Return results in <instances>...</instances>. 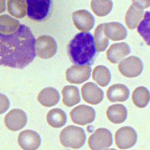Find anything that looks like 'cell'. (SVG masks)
<instances>
[{
    "label": "cell",
    "mask_w": 150,
    "mask_h": 150,
    "mask_svg": "<svg viewBox=\"0 0 150 150\" xmlns=\"http://www.w3.org/2000/svg\"><path fill=\"white\" fill-rule=\"evenodd\" d=\"M18 141L20 147L24 150H36L40 146L41 139L35 131L25 130L20 133Z\"/></svg>",
    "instance_id": "5bb4252c"
},
{
    "label": "cell",
    "mask_w": 150,
    "mask_h": 150,
    "mask_svg": "<svg viewBox=\"0 0 150 150\" xmlns=\"http://www.w3.org/2000/svg\"><path fill=\"white\" fill-rule=\"evenodd\" d=\"M4 122L6 127L10 130H20L24 127L27 124V115L21 110L13 109L5 116Z\"/></svg>",
    "instance_id": "8fae6325"
},
{
    "label": "cell",
    "mask_w": 150,
    "mask_h": 150,
    "mask_svg": "<svg viewBox=\"0 0 150 150\" xmlns=\"http://www.w3.org/2000/svg\"><path fill=\"white\" fill-rule=\"evenodd\" d=\"M68 53L70 60L75 65H90L93 63L96 54L92 34L86 32L76 34L68 45Z\"/></svg>",
    "instance_id": "7a4b0ae2"
},
{
    "label": "cell",
    "mask_w": 150,
    "mask_h": 150,
    "mask_svg": "<svg viewBox=\"0 0 150 150\" xmlns=\"http://www.w3.org/2000/svg\"><path fill=\"white\" fill-rule=\"evenodd\" d=\"M132 100L136 106L139 108H145L150 100V93L146 87L140 86L134 91Z\"/></svg>",
    "instance_id": "484cf974"
},
{
    "label": "cell",
    "mask_w": 150,
    "mask_h": 150,
    "mask_svg": "<svg viewBox=\"0 0 150 150\" xmlns=\"http://www.w3.org/2000/svg\"><path fill=\"white\" fill-rule=\"evenodd\" d=\"M8 11L11 16L22 18L27 14V5L24 0H8Z\"/></svg>",
    "instance_id": "603a6c76"
},
{
    "label": "cell",
    "mask_w": 150,
    "mask_h": 150,
    "mask_svg": "<svg viewBox=\"0 0 150 150\" xmlns=\"http://www.w3.org/2000/svg\"><path fill=\"white\" fill-rule=\"evenodd\" d=\"M103 28L104 23L99 25L96 28L94 33L95 45L98 52H104L109 45V40L104 35Z\"/></svg>",
    "instance_id": "83f0119b"
},
{
    "label": "cell",
    "mask_w": 150,
    "mask_h": 150,
    "mask_svg": "<svg viewBox=\"0 0 150 150\" xmlns=\"http://www.w3.org/2000/svg\"><path fill=\"white\" fill-rule=\"evenodd\" d=\"M88 144L92 150L107 149L112 144V135L106 128H98L89 137Z\"/></svg>",
    "instance_id": "5b68a950"
},
{
    "label": "cell",
    "mask_w": 150,
    "mask_h": 150,
    "mask_svg": "<svg viewBox=\"0 0 150 150\" xmlns=\"http://www.w3.org/2000/svg\"><path fill=\"white\" fill-rule=\"evenodd\" d=\"M59 140L62 145L65 147L78 149L85 144L86 134L82 128L71 125L62 131Z\"/></svg>",
    "instance_id": "3957f363"
},
{
    "label": "cell",
    "mask_w": 150,
    "mask_h": 150,
    "mask_svg": "<svg viewBox=\"0 0 150 150\" xmlns=\"http://www.w3.org/2000/svg\"><path fill=\"white\" fill-rule=\"evenodd\" d=\"M120 72L127 78H134L141 74L144 69L143 62L139 58L131 56L123 59L119 63Z\"/></svg>",
    "instance_id": "52a82bcc"
},
{
    "label": "cell",
    "mask_w": 150,
    "mask_h": 150,
    "mask_svg": "<svg viewBox=\"0 0 150 150\" xmlns=\"http://www.w3.org/2000/svg\"><path fill=\"white\" fill-rule=\"evenodd\" d=\"M108 119L114 124H121L126 120L127 110L123 104H116L109 107L106 111Z\"/></svg>",
    "instance_id": "ffe728a7"
},
{
    "label": "cell",
    "mask_w": 150,
    "mask_h": 150,
    "mask_svg": "<svg viewBox=\"0 0 150 150\" xmlns=\"http://www.w3.org/2000/svg\"><path fill=\"white\" fill-rule=\"evenodd\" d=\"M66 113L59 108H54L49 111L47 115L48 123L54 128L62 127L67 122Z\"/></svg>",
    "instance_id": "7402d4cb"
},
{
    "label": "cell",
    "mask_w": 150,
    "mask_h": 150,
    "mask_svg": "<svg viewBox=\"0 0 150 150\" xmlns=\"http://www.w3.org/2000/svg\"><path fill=\"white\" fill-rule=\"evenodd\" d=\"M137 139L136 131L128 126L120 128L115 134V143L120 149H127L132 147L136 144Z\"/></svg>",
    "instance_id": "ba28073f"
},
{
    "label": "cell",
    "mask_w": 150,
    "mask_h": 150,
    "mask_svg": "<svg viewBox=\"0 0 150 150\" xmlns=\"http://www.w3.org/2000/svg\"><path fill=\"white\" fill-rule=\"evenodd\" d=\"M130 52V48L127 44L124 42L116 43L111 45L107 51V58L111 63L116 64Z\"/></svg>",
    "instance_id": "9a60e30c"
},
{
    "label": "cell",
    "mask_w": 150,
    "mask_h": 150,
    "mask_svg": "<svg viewBox=\"0 0 150 150\" xmlns=\"http://www.w3.org/2000/svg\"><path fill=\"white\" fill-rule=\"evenodd\" d=\"M20 21L8 15L0 16V33L11 34L17 30L20 26Z\"/></svg>",
    "instance_id": "4316f807"
},
{
    "label": "cell",
    "mask_w": 150,
    "mask_h": 150,
    "mask_svg": "<svg viewBox=\"0 0 150 150\" xmlns=\"http://www.w3.org/2000/svg\"><path fill=\"white\" fill-rule=\"evenodd\" d=\"M144 16V8L136 4H132L125 16V22L128 28L134 29L137 27Z\"/></svg>",
    "instance_id": "e0dca14e"
},
{
    "label": "cell",
    "mask_w": 150,
    "mask_h": 150,
    "mask_svg": "<svg viewBox=\"0 0 150 150\" xmlns=\"http://www.w3.org/2000/svg\"><path fill=\"white\" fill-rule=\"evenodd\" d=\"M55 40L52 36L44 35L39 36L35 42V51L38 57L43 59L51 58L57 52Z\"/></svg>",
    "instance_id": "8992f818"
},
{
    "label": "cell",
    "mask_w": 150,
    "mask_h": 150,
    "mask_svg": "<svg viewBox=\"0 0 150 150\" xmlns=\"http://www.w3.org/2000/svg\"><path fill=\"white\" fill-rule=\"evenodd\" d=\"M62 102L65 105L71 107L78 104L81 100L79 90L74 86H64L62 90Z\"/></svg>",
    "instance_id": "44dd1931"
},
{
    "label": "cell",
    "mask_w": 150,
    "mask_h": 150,
    "mask_svg": "<svg viewBox=\"0 0 150 150\" xmlns=\"http://www.w3.org/2000/svg\"><path fill=\"white\" fill-rule=\"evenodd\" d=\"M137 30L148 45L150 44V12L146 11L138 25Z\"/></svg>",
    "instance_id": "f1b7e54d"
},
{
    "label": "cell",
    "mask_w": 150,
    "mask_h": 150,
    "mask_svg": "<svg viewBox=\"0 0 150 150\" xmlns=\"http://www.w3.org/2000/svg\"><path fill=\"white\" fill-rule=\"evenodd\" d=\"M70 116L74 123L83 126L93 122L96 111L91 107L82 104L73 109Z\"/></svg>",
    "instance_id": "9c48e42d"
},
{
    "label": "cell",
    "mask_w": 150,
    "mask_h": 150,
    "mask_svg": "<svg viewBox=\"0 0 150 150\" xmlns=\"http://www.w3.org/2000/svg\"><path fill=\"white\" fill-rule=\"evenodd\" d=\"M103 32L107 38L114 41L124 40L127 36L126 28L119 22L104 23Z\"/></svg>",
    "instance_id": "2e32d148"
},
{
    "label": "cell",
    "mask_w": 150,
    "mask_h": 150,
    "mask_svg": "<svg viewBox=\"0 0 150 150\" xmlns=\"http://www.w3.org/2000/svg\"><path fill=\"white\" fill-rule=\"evenodd\" d=\"M59 93L53 87H46L42 89L38 96V100L45 107H52L59 102Z\"/></svg>",
    "instance_id": "d6986e66"
},
{
    "label": "cell",
    "mask_w": 150,
    "mask_h": 150,
    "mask_svg": "<svg viewBox=\"0 0 150 150\" xmlns=\"http://www.w3.org/2000/svg\"><path fill=\"white\" fill-rule=\"evenodd\" d=\"M10 100L8 97L2 93H0V114L5 113L10 107Z\"/></svg>",
    "instance_id": "f546056e"
},
{
    "label": "cell",
    "mask_w": 150,
    "mask_h": 150,
    "mask_svg": "<svg viewBox=\"0 0 150 150\" xmlns=\"http://www.w3.org/2000/svg\"><path fill=\"white\" fill-rule=\"evenodd\" d=\"M129 95L127 86L121 83L111 86L107 91V97L112 103L125 102L128 99Z\"/></svg>",
    "instance_id": "ac0fdd59"
},
{
    "label": "cell",
    "mask_w": 150,
    "mask_h": 150,
    "mask_svg": "<svg viewBox=\"0 0 150 150\" xmlns=\"http://www.w3.org/2000/svg\"><path fill=\"white\" fill-rule=\"evenodd\" d=\"M81 93L83 100L92 105L99 104L104 97L103 90L92 82L87 83L83 86Z\"/></svg>",
    "instance_id": "4fadbf2b"
},
{
    "label": "cell",
    "mask_w": 150,
    "mask_h": 150,
    "mask_svg": "<svg viewBox=\"0 0 150 150\" xmlns=\"http://www.w3.org/2000/svg\"><path fill=\"white\" fill-rule=\"evenodd\" d=\"M28 16L31 20L41 21L48 14L51 0H25Z\"/></svg>",
    "instance_id": "277c9868"
},
{
    "label": "cell",
    "mask_w": 150,
    "mask_h": 150,
    "mask_svg": "<svg viewBox=\"0 0 150 150\" xmlns=\"http://www.w3.org/2000/svg\"><path fill=\"white\" fill-rule=\"evenodd\" d=\"M133 4L140 6L142 8H147L150 6V0H132Z\"/></svg>",
    "instance_id": "4dcf8cb0"
},
{
    "label": "cell",
    "mask_w": 150,
    "mask_h": 150,
    "mask_svg": "<svg viewBox=\"0 0 150 150\" xmlns=\"http://www.w3.org/2000/svg\"><path fill=\"white\" fill-rule=\"evenodd\" d=\"M72 20L75 27L81 31H89L95 25L94 17L86 10H79L73 12Z\"/></svg>",
    "instance_id": "7c38bea8"
},
{
    "label": "cell",
    "mask_w": 150,
    "mask_h": 150,
    "mask_svg": "<svg viewBox=\"0 0 150 150\" xmlns=\"http://www.w3.org/2000/svg\"><path fill=\"white\" fill-rule=\"evenodd\" d=\"M35 39L30 29L20 24L11 34L0 33V66L22 69L36 56Z\"/></svg>",
    "instance_id": "6da1fadb"
},
{
    "label": "cell",
    "mask_w": 150,
    "mask_h": 150,
    "mask_svg": "<svg viewBox=\"0 0 150 150\" xmlns=\"http://www.w3.org/2000/svg\"><path fill=\"white\" fill-rule=\"evenodd\" d=\"M91 8L93 13L99 17L109 14L113 7L111 0H92Z\"/></svg>",
    "instance_id": "d4e9b609"
},
{
    "label": "cell",
    "mask_w": 150,
    "mask_h": 150,
    "mask_svg": "<svg viewBox=\"0 0 150 150\" xmlns=\"http://www.w3.org/2000/svg\"><path fill=\"white\" fill-rule=\"evenodd\" d=\"M6 10V0H0V14Z\"/></svg>",
    "instance_id": "1f68e13d"
},
{
    "label": "cell",
    "mask_w": 150,
    "mask_h": 150,
    "mask_svg": "<svg viewBox=\"0 0 150 150\" xmlns=\"http://www.w3.org/2000/svg\"><path fill=\"white\" fill-rule=\"evenodd\" d=\"M93 79L102 87L109 85L111 79V74L108 68L104 66H97L93 72Z\"/></svg>",
    "instance_id": "cb8c5ba5"
},
{
    "label": "cell",
    "mask_w": 150,
    "mask_h": 150,
    "mask_svg": "<svg viewBox=\"0 0 150 150\" xmlns=\"http://www.w3.org/2000/svg\"><path fill=\"white\" fill-rule=\"evenodd\" d=\"M91 68L89 65H73L66 72L67 81L70 83L80 84L88 80L91 76Z\"/></svg>",
    "instance_id": "30bf717a"
}]
</instances>
